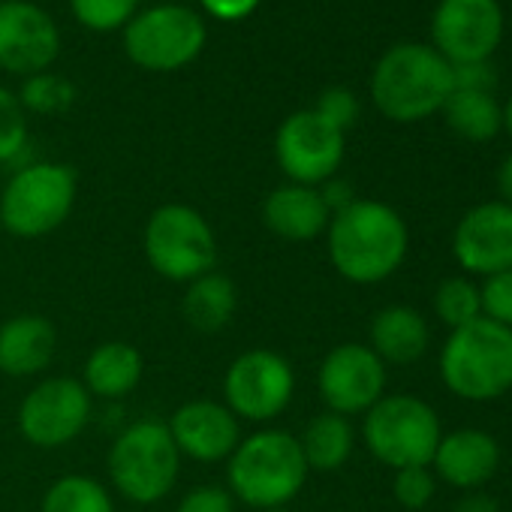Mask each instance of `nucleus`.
I'll use <instances>...</instances> for the list:
<instances>
[{"instance_id": "obj_42", "label": "nucleus", "mask_w": 512, "mask_h": 512, "mask_svg": "<svg viewBox=\"0 0 512 512\" xmlns=\"http://www.w3.org/2000/svg\"><path fill=\"white\" fill-rule=\"evenodd\" d=\"M0 232H4V226H0Z\"/></svg>"}, {"instance_id": "obj_40", "label": "nucleus", "mask_w": 512, "mask_h": 512, "mask_svg": "<svg viewBox=\"0 0 512 512\" xmlns=\"http://www.w3.org/2000/svg\"><path fill=\"white\" fill-rule=\"evenodd\" d=\"M500 112H503V127H506V130H509V136H512V97L506 100V106H503Z\"/></svg>"}, {"instance_id": "obj_22", "label": "nucleus", "mask_w": 512, "mask_h": 512, "mask_svg": "<svg viewBox=\"0 0 512 512\" xmlns=\"http://www.w3.org/2000/svg\"><path fill=\"white\" fill-rule=\"evenodd\" d=\"M142 374H145V362L133 344L106 341L91 350L82 383L91 392V398L118 401V398H127L142 383Z\"/></svg>"}, {"instance_id": "obj_15", "label": "nucleus", "mask_w": 512, "mask_h": 512, "mask_svg": "<svg viewBox=\"0 0 512 512\" xmlns=\"http://www.w3.org/2000/svg\"><path fill=\"white\" fill-rule=\"evenodd\" d=\"M58 52L61 34L46 10L28 0L0 4V70L28 79L46 73Z\"/></svg>"}, {"instance_id": "obj_31", "label": "nucleus", "mask_w": 512, "mask_h": 512, "mask_svg": "<svg viewBox=\"0 0 512 512\" xmlns=\"http://www.w3.org/2000/svg\"><path fill=\"white\" fill-rule=\"evenodd\" d=\"M392 491H395V500L404 506V509H425L437 491V479L428 467H404V470H395V482H392Z\"/></svg>"}, {"instance_id": "obj_41", "label": "nucleus", "mask_w": 512, "mask_h": 512, "mask_svg": "<svg viewBox=\"0 0 512 512\" xmlns=\"http://www.w3.org/2000/svg\"><path fill=\"white\" fill-rule=\"evenodd\" d=\"M263 512H290L287 506H281V509H263Z\"/></svg>"}, {"instance_id": "obj_18", "label": "nucleus", "mask_w": 512, "mask_h": 512, "mask_svg": "<svg viewBox=\"0 0 512 512\" xmlns=\"http://www.w3.org/2000/svg\"><path fill=\"white\" fill-rule=\"evenodd\" d=\"M431 464L443 482L464 488V491H476L494 476L500 464V449L488 431L461 428V431L440 437Z\"/></svg>"}, {"instance_id": "obj_19", "label": "nucleus", "mask_w": 512, "mask_h": 512, "mask_svg": "<svg viewBox=\"0 0 512 512\" xmlns=\"http://www.w3.org/2000/svg\"><path fill=\"white\" fill-rule=\"evenodd\" d=\"M332 211L326 208L320 187L284 184L263 199V223L272 235L302 244L314 241L329 229Z\"/></svg>"}, {"instance_id": "obj_38", "label": "nucleus", "mask_w": 512, "mask_h": 512, "mask_svg": "<svg viewBox=\"0 0 512 512\" xmlns=\"http://www.w3.org/2000/svg\"><path fill=\"white\" fill-rule=\"evenodd\" d=\"M455 512H500L497 500L491 494H482V491H470L467 497L458 500Z\"/></svg>"}, {"instance_id": "obj_24", "label": "nucleus", "mask_w": 512, "mask_h": 512, "mask_svg": "<svg viewBox=\"0 0 512 512\" xmlns=\"http://www.w3.org/2000/svg\"><path fill=\"white\" fill-rule=\"evenodd\" d=\"M353 440L356 437H353L350 419L326 410V413H317L305 425V431L299 437V446H302V455H305L308 470L332 473V470H341L350 461Z\"/></svg>"}, {"instance_id": "obj_25", "label": "nucleus", "mask_w": 512, "mask_h": 512, "mask_svg": "<svg viewBox=\"0 0 512 512\" xmlns=\"http://www.w3.org/2000/svg\"><path fill=\"white\" fill-rule=\"evenodd\" d=\"M443 118L452 133L467 142H488L503 127V112L491 91H461L455 88L443 103Z\"/></svg>"}, {"instance_id": "obj_37", "label": "nucleus", "mask_w": 512, "mask_h": 512, "mask_svg": "<svg viewBox=\"0 0 512 512\" xmlns=\"http://www.w3.org/2000/svg\"><path fill=\"white\" fill-rule=\"evenodd\" d=\"M320 196H323V202H326V208L332 214H338V211H344L347 205L356 202L353 184L350 181H338V178H329L326 184H320Z\"/></svg>"}, {"instance_id": "obj_6", "label": "nucleus", "mask_w": 512, "mask_h": 512, "mask_svg": "<svg viewBox=\"0 0 512 512\" xmlns=\"http://www.w3.org/2000/svg\"><path fill=\"white\" fill-rule=\"evenodd\" d=\"M142 250L148 266L172 284H190L217 266V235L211 223L184 202L160 205L148 217Z\"/></svg>"}, {"instance_id": "obj_14", "label": "nucleus", "mask_w": 512, "mask_h": 512, "mask_svg": "<svg viewBox=\"0 0 512 512\" xmlns=\"http://www.w3.org/2000/svg\"><path fill=\"white\" fill-rule=\"evenodd\" d=\"M317 389L326 410L338 416L368 413L386 392V365L365 344H341L320 362Z\"/></svg>"}, {"instance_id": "obj_28", "label": "nucleus", "mask_w": 512, "mask_h": 512, "mask_svg": "<svg viewBox=\"0 0 512 512\" xmlns=\"http://www.w3.org/2000/svg\"><path fill=\"white\" fill-rule=\"evenodd\" d=\"M434 314L449 329H461L482 317L479 287L467 278H446L434 293Z\"/></svg>"}, {"instance_id": "obj_33", "label": "nucleus", "mask_w": 512, "mask_h": 512, "mask_svg": "<svg viewBox=\"0 0 512 512\" xmlns=\"http://www.w3.org/2000/svg\"><path fill=\"white\" fill-rule=\"evenodd\" d=\"M314 112H317L323 121H329L332 127H338L341 133H347V130L356 124V118H359V100H356V94L347 91V88H326V91L320 94Z\"/></svg>"}, {"instance_id": "obj_2", "label": "nucleus", "mask_w": 512, "mask_h": 512, "mask_svg": "<svg viewBox=\"0 0 512 512\" xmlns=\"http://www.w3.org/2000/svg\"><path fill=\"white\" fill-rule=\"evenodd\" d=\"M308 473L299 437L281 428H263L241 437L226 458L229 494L256 512L293 503L305 488Z\"/></svg>"}, {"instance_id": "obj_12", "label": "nucleus", "mask_w": 512, "mask_h": 512, "mask_svg": "<svg viewBox=\"0 0 512 512\" xmlns=\"http://www.w3.org/2000/svg\"><path fill=\"white\" fill-rule=\"evenodd\" d=\"M344 133L323 121L314 109L293 112L275 136V154L281 172L290 178V184L320 187L344 163Z\"/></svg>"}, {"instance_id": "obj_13", "label": "nucleus", "mask_w": 512, "mask_h": 512, "mask_svg": "<svg viewBox=\"0 0 512 512\" xmlns=\"http://www.w3.org/2000/svg\"><path fill=\"white\" fill-rule=\"evenodd\" d=\"M434 49L452 64H482L503 40L497 0H440L431 16Z\"/></svg>"}, {"instance_id": "obj_29", "label": "nucleus", "mask_w": 512, "mask_h": 512, "mask_svg": "<svg viewBox=\"0 0 512 512\" xmlns=\"http://www.w3.org/2000/svg\"><path fill=\"white\" fill-rule=\"evenodd\" d=\"M73 16L91 31H118L127 28L136 16L139 0H70Z\"/></svg>"}, {"instance_id": "obj_23", "label": "nucleus", "mask_w": 512, "mask_h": 512, "mask_svg": "<svg viewBox=\"0 0 512 512\" xmlns=\"http://www.w3.org/2000/svg\"><path fill=\"white\" fill-rule=\"evenodd\" d=\"M238 311V287L223 272H208L187 284L181 299V314L196 332H220L232 323Z\"/></svg>"}, {"instance_id": "obj_32", "label": "nucleus", "mask_w": 512, "mask_h": 512, "mask_svg": "<svg viewBox=\"0 0 512 512\" xmlns=\"http://www.w3.org/2000/svg\"><path fill=\"white\" fill-rule=\"evenodd\" d=\"M479 299H482V317L512 329V269L485 278V287H479Z\"/></svg>"}, {"instance_id": "obj_1", "label": "nucleus", "mask_w": 512, "mask_h": 512, "mask_svg": "<svg viewBox=\"0 0 512 512\" xmlns=\"http://www.w3.org/2000/svg\"><path fill=\"white\" fill-rule=\"evenodd\" d=\"M329 260L350 284H380L392 278L410 247L404 217L377 199H356L329 220Z\"/></svg>"}, {"instance_id": "obj_20", "label": "nucleus", "mask_w": 512, "mask_h": 512, "mask_svg": "<svg viewBox=\"0 0 512 512\" xmlns=\"http://www.w3.org/2000/svg\"><path fill=\"white\" fill-rule=\"evenodd\" d=\"M58 350V329L43 314H16L0 323V374H43Z\"/></svg>"}, {"instance_id": "obj_4", "label": "nucleus", "mask_w": 512, "mask_h": 512, "mask_svg": "<svg viewBox=\"0 0 512 512\" xmlns=\"http://www.w3.org/2000/svg\"><path fill=\"white\" fill-rule=\"evenodd\" d=\"M440 377L464 401H494L512 389V329L479 317L452 329L440 350Z\"/></svg>"}, {"instance_id": "obj_9", "label": "nucleus", "mask_w": 512, "mask_h": 512, "mask_svg": "<svg viewBox=\"0 0 512 512\" xmlns=\"http://www.w3.org/2000/svg\"><path fill=\"white\" fill-rule=\"evenodd\" d=\"M205 46L202 19L181 4H160L142 10L124 28L127 58L151 73H172L196 61Z\"/></svg>"}, {"instance_id": "obj_10", "label": "nucleus", "mask_w": 512, "mask_h": 512, "mask_svg": "<svg viewBox=\"0 0 512 512\" xmlns=\"http://www.w3.org/2000/svg\"><path fill=\"white\" fill-rule=\"evenodd\" d=\"M296 395V371L275 350H247L223 377V404L244 422L278 419Z\"/></svg>"}, {"instance_id": "obj_8", "label": "nucleus", "mask_w": 512, "mask_h": 512, "mask_svg": "<svg viewBox=\"0 0 512 512\" xmlns=\"http://www.w3.org/2000/svg\"><path fill=\"white\" fill-rule=\"evenodd\" d=\"M362 434L368 452L392 470L428 467L443 437L434 407L413 395H383L365 413Z\"/></svg>"}, {"instance_id": "obj_3", "label": "nucleus", "mask_w": 512, "mask_h": 512, "mask_svg": "<svg viewBox=\"0 0 512 512\" xmlns=\"http://www.w3.org/2000/svg\"><path fill=\"white\" fill-rule=\"evenodd\" d=\"M452 91V64L434 46L422 43L392 46L371 73L374 106L398 124L431 118Z\"/></svg>"}, {"instance_id": "obj_5", "label": "nucleus", "mask_w": 512, "mask_h": 512, "mask_svg": "<svg viewBox=\"0 0 512 512\" xmlns=\"http://www.w3.org/2000/svg\"><path fill=\"white\" fill-rule=\"evenodd\" d=\"M106 467L121 497L151 506L175 488L181 452L163 419H139L115 437Z\"/></svg>"}, {"instance_id": "obj_7", "label": "nucleus", "mask_w": 512, "mask_h": 512, "mask_svg": "<svg viewBox=\"0 0 512 512\" xmlns=\"http://www.w3.org/2000/svg\"><path fill=\"white\" fill-rule=\"evenodd\" d=\"M76 169L67 163H28L0 193V226L16 238H43L64 226L76 205Z\"/></svg>"}, {"instance_id": "obj_27", "label": "nucleus", "mask_w": 512, "mask_h": 512, "mask_svg": "<svg viewBox=\"0 0 512 512\" xmlns=\"http://www.w3.org/2000/svg\"><path fill=\"white\" fill-rule=\"evenodd\" d=\"M25 112L34 115H61L76 103V85L58 73H37L28 76L22 91L16 94Z\"/></svg>"}, {"instance_id": "obj_11", "label": "nucleus", "mask_w": 512, "mask_h": 512, "mask_svg": "<svg viewBox=\"0 0 512 512\" xmlns=\"http://www.w3.org/2000/svg\"><path fill=\"white\" fill-rule=\"evenodd\" d=\"M94 398L76 377H49L19 404V431L31 446L61 449L91 422Z\"/></svg>"}, {"instance_id": "obj_16", "label": "nucleus", "mask_w": 512, "mask_h": 512, "mask_svg": "<svg viewBox=\"0 0 512 512\" xmlns=\"http://www.w3.org/2000/svg\"><path fill=\"white\" fill-rule=\"evenodd\" d=\"M452 253L470 275L491 278L512 269V205L482 202L470 208L455 226Z\"/></svg>"}, {"instance_id": "obj_26", "label": "nucleus", "mask_w": 512, "mask_h": 512, "mask_svg": "<svg viewBox=\"0 0 512 512\" xmlns=\"http://www.w3.org/2000/svg\"><path fill=\"white\" fill-rule=\"evenodd\" d=\"M40 512H115V503L100 479L70 473L46 488Z\"/></svg>"}, {"instance_id": "obj_34", "label": "nucleus", "mask_w": 512, "mask_h": 512, "mask_svg": "<svg viewBox=\"0 0 512 512\" xmlns=\"http://www.w3.org/2000/svg\"><path fill=\"white\" fill-rule=\"evenodd\" d=\"M175 512H235V497L220 485H196L178 500Z\"/></svg>"}, {"instance_id": "obj_39", "label": "nucleus", "mask_w": 512, "mask_h": 512, "mask_svg": "<svg viewBox=\"0 0 512 512\" xmlns=\"http://www.w3.org/2000/svg\"><path fill=\"white\" fill-rule=\"evenodd\" d=\"M497 190H500V202H506V205H512V154L500 163V169H497Z\"/></svg>"}, {"instance_id": "obj_21", "label": "nucleus", "mask_w": 512, "mask_h": 512, "mask_svg": "<svg viewBox=\"0 0 512 512\" xmlns=\"http://www.w3.org/2000/svg\"><path fill=\"white\" fill-rule=\"evenodd\" d=\"M428 323L416 308L392 305L371 320V350L383 365H413L428 350Z\"/></svg>"}, {"instance_id": "obj_36", "label": "nucleus", "mask_w": 512, "mask_h": 512, "mask_svg": "<svg viewBox=\"0 0 512 512\" xmlns=\"http://www.w3.org/2000/svg\"><path fill=\"white\" fill-rule=\"evenodd\" d=\"M199 4L220 22H241L260 7V0H199Z\"/></svg>"}, {"instance_id": "obj_30", "label": "nucleus", "mask_w": 512, "mask_h": 512, "mask_svg": "<svg viewBox=\"0 0 512 512\" xmlns=\"http://www.w3.org/2000/svg\"><path fill=\"white\" fill-rule=\"evenodd\" d=\"M28 148V112L19 97L0 88V163L16 160Z\"/></svg>"}, {"instance_id": "obj_35", "label": "nucleus", "mask_w": 512, "mask_h": 512, "mask_svg": "<svg viewBox=\"0 0 512 512\" xmlns=\"http://www.w3.org/2000/svg\"><path fill=\"white\" fill-rule=\"evenodd\" d=\"M452 82L461 91H488L491 82H494V73H491L488 61H482V64H458V67H452Z\"/></svg>"}, {"instance_id": "obj_17", "label": "nucleus", "mask_w": 512, "mask_h": 512, "mask_svg": "<svg viewBox=\"0 0 512 512\" xmlns=\"http://www.w3.org/2000/svg\"><path fill=\"white\" fill-rule=\"evenodd\" d=\"M166 425L181 458L199 464L226 461L241 443V419L226 404L211 398L181 404Z\"/></svg>"}]
</instances>
